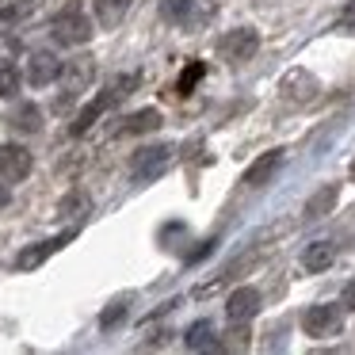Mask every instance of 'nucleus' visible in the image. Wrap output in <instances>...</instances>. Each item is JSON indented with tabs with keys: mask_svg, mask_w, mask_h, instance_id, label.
Returning a JSON list of instances; mask_svg holds the SVG:
<instances>
[{
	"mask_svg": "<svg viewBox=\"0 0 355 355\" xmlns=\"http://www.w3.org/2000/svg\"><path fill=\"white\" fill-rule=\"evenodd\" d=\"M344 329V313H340L336 302H324V306H306L302 313V332L313 340H329V336H340Z\"/></svg>",
	"mask_w": 355,
	"mask_h": 355,
	"instance_id": "obj_1",
	"label": "nucleus"
},
{
	"mask_svg": "<svg viewBox=\"0 0 355 355\" xmlns=\"http://www.w3.org/2000/svg\"><path fill=\"white\" fill-rule=\"evenodd\" d=\"M256 50H260V35H256L252 27H237V31H225L222 39H218V54H222V62H230V65L252 62Z\"/></svg>",
	"mask_w": 355,
	"mask_h": 355,
	"instance_id": "obj_2",
	"label": "nucleus"
},
{
	"mask_svg": "<svg viewBox=\"0 0 355 355\" xmlns=\"http://www.w3.org/2000/svg\"><path fill=\"white\" fill-rule=\"evenodd\" d=\"M58 80H62V88H65V96H80V92H88L92 88V80H96V58H88V54H80V58H69V62L58 69Z\"/></svg>",
	"mask_w": 355,
	"mask_h": 355,
	"instance_id": "obj_3",
	"label": "nucleus"
},
{
	"mask_svg": "<svg viewBox=\"0 0 355 355\" xmlns=\"http://www.w3.org/2000/svg\"><path fill=\"white\" fill-rule=\"evenodd\" d=\"M317 92H321L317 77H313L309 69H302V65L286 69V73H283V80H279V96H283L286 103H309Z\"/></svg>",
	"mask_w": 355,
	"mask_h": 355,
	"instance_id": "obj_4",
	"label": "nucleus"
},
{
	"mask_svg": "<svg viewBox=\"0 0 355 355\" xmlns=\"http://www.w3.org/2000/svg\"><path fill=\"white\" fill-rule=\"evenodd\" d=\"M73 237H77V230H65V233H58V237H50V241H35V245H27L24 252L16 256V268H19V271H35V268H42V263H46L50 256L58 252V248L69 245Z\"/></svg>",
	"mask_w": 355,
	"mask_h": 355,
	"instance_id": "obj_5",
	"label": "nucleus"
},
{
	"mask_svg": "<svg viewBox=\"0 0 355 355\" xmlns=\"http://www.w3.org/2000/svg\"><path fill=\"white\" fill-rule=\"evenodd\" d=\"M35 168L31 153H27L24 146H16V141H4L0 146V180L4 184H19V180H27Z\"/></svg>",
	"mask_w": 355,
	"mask_h": 355,
	"instance_id": "obj_6",
	"label": "nucleus"
},
{
	"mask_svg": "<svg viewBox=\"0 0 355 355\" xmlns=\"http://www.w3.org/2000/svg\"><path fill=\"white\" fill-rule=\"evenodd\" d=\"M88 39H92V24H88L77 8H65L62 16L54 19V42H62V46H80V42H88Z\"/></svg>",
	"mask_w": 355,
	"mask_h": 355,
	"instance_id": "obj_7",
	"label": "nucleus"
},
{
	"mask_svg": "<svg viewBox=\"0 0 355 355\" xmlns=\"http://www.w3.org/2000/svg\"><path fill=\"white\" fill-rule=\"evenodd\" d=\"M172 164V146H149V149H141V153H134V161H130V172H134V180H157L164 168Z\"/></svg>",
	"mask_w": 355,
	"mask_h": 355,
	"instance_id": "obj_8",
	"label": "nucleus"
},
{
	"mask_svg": "<svg viewBox=\"0 0 355 355\" xmlns=\"http://www.w3.org/2000/svg\"><path fill=\"white\" fill-rule=\"evenodd\" d=\"M260 306H263V298L256 286H237L230 294V302H225V313H230V321H248V317L260 313Z\"/></svg>",
	"mask_w": 355,
	"mask_h": 355,
	"instance_id": "obj_9",
	"label": "nucleus"
},
{
	"mask_svg": "<svg viewBox=\"0 0 355 355\" xmlns=\"http://www.w3.org/2000/svg\"><path fill=\"white\" fill-rule=\"evenodd\" d=\"M283 157H286V149H271V153L256 157V161L245 168V180H241V184H245V187H260V184H268V180L275 176V168L283 164Z\"/></svg>",
	"mask_w": 355,
	"mask_h": 355,
	"instance_id": "obj_10",
	"label": "nucleus"
},
{
	"mask_svg": "<svg viewBox=\"0 0 355 355\" xmlns=\"http://www.w3.org/2000/svg\"><path fill=\"white\" fill-rule=\"evenodd\" d=\"M58 69H62V62L54 54H46V50H39V54L27 58V85L35 88L50 85V80H58Z\"/></svg>",
	"mask_w": 355,
	"mask_h": 355,
	"instance_id": "obj_11",
	"label": "nucleus"
},
{
	"mask_svg": "<svg viewBox=\"0 0 355 355\" xmlns=\"http://www.w3.org/2000/svg\"><path fill=\"white\" fill-rule=\"evenodd\" d=\"M111 103H119V100L111 96V88H107V92H100V96H96V100H92V103H88V107L77 115V123H73V134H77V138H80V134H88V130L96 126V119H100L103 111L111 107Z\"/></svg>",
	"mask_w": 355,
	"mask_h": 355,
	"instance_id": "obj_12",
	"label": "nucleus"
},
{
	"mask_svg": "<svg viewBox=\"0 0 355 355\" xmlns=\"http://www.w3.org/2000/svg\"><path fill=\"white\" fill-rule=\"evenodd\" d=\"M332 260H336V252H332L329 241H309L306 252H302V268L306 271H329Z\"/></svg>",
	"mask_w": 355,
	"mask_h": 355,
	"instance_id": "obj_13",
	"label": "nucleus"
},
{
	"mask_svg": "<svg viewBox=\"0 0 355 355\" xmlns=\"http://www.w3.org/2000/svg\"><path fill=\"white\" fill-rule=\"evenodd\" d=\"M184 344L191 347V352H202V347H207V352H218V340H214V324L210 321H195L191 329L184 332Z\"/></svg>",
	"mask_w": 355,
	"mask_h": 355,
	"instance_id": "obj_14",
	"label": "nucleus"
},
{
	"mask_svg": "<svg viewBox=\"0 0 355 355\" xmlns=\"http://www.w3.org/2000/svg\"><path fill=\"white\" fill-rule=\"evenodd\" d=\"M130 12V0H96V19H100V27H119L123 24V16Z\"/></svg>",
	"mask_w": 355,
	"mask_h": 355,
	"instance_id": "obj_15",
	"label": "nucleus"
},
{
	"mask_svg": "<svg viewBox=\"0 0 355 355\" xmlns=\"http://www.w3.org/2000/svg\"><path fill=\"white\" fill-rule=\"evenodd\" d=\"M336 199H340V187L329 184V187H321V191L309 195V202H306V210H302V214H306V218H321V214H329V210L336 207Z\"/></svg>",
	"mask_w": 355,
	"mask_h": 355,
	"instance_id": "obj_16",
	"label": "nucleus"
},
{
	"mask_svg": "<svg viewBox=\"0 0 355 355\" xmlns=\"http://www.w3.org/2000/svg\"><path fill=\"white\" fill-rule=\"evenodd\" d=\"M157 126H161V111L146 107V111H134V115L123 123V130H119V134H149V130H157Z\"/></svg>",
	"mask_w": 355,
	"mask_h": 355,
	"instance_id": "obj_17",
	"label": "nucleus"
},
{
	"mask_svg": "<svg viewBox=\"0 0 355 355\" xmlns=\"http://www.w3.org/2000/svg\"><path fill=\"white\" fill-rule=\"evenodd\" d=\"M202 77H207V65H202V62H187L184 73H180V80H176V96H191L195 85H199Z\"/></svg>",
	"mask_w": 355,
	"mask_h": 355,
	"instance_id": "obj_18",
	"label": "nucleus"
},
{
	"mask_svg": "<svg viewBox=\"0 0 355 355\" xmlns=\"http://www.w3.org/2000/svg\"><path fill=\"white\" fill-rule=\"evenodd\" d=\"M12 126H16V130H24V134H35L42 126V111L35 107V103H24V107L12 115Z\"/></svg>",
	"mask_w": 355,
	"mask_h": 355,
	"instance_id": "obj_19",
	"label": "nucleus"
},
{
	"mask_svg": "<svg viewBox=\"0 0 355 355\" xmlns=\"http://www.w3.org/2000/svg\"><path fill=\"white\" fill-rule=\"evenodd\" d=\"M161 12H164V19H172V24H187V16L195 12V0H164Z\"/></svg>",
	"mask_w": 355,
	"mask_h": 355,
	"instance_id": "obj_20",
	"label": "nucleus"
},
{
	"mask_svg": "<svg viewBox=\"0 0 355 355\" xmlns=\"http://www.w3.org/2000/svg\"><path fill=\"white\" fill-rule=\"evenodd\" d=\"M85 210H88V195L73 191L69 199H62V207H58V218H77V214H85Z\"/></svg>",
	"mask_w": 355,
	"mask_h": 355,
	"instance_id": "obj_21",
	"label": "nucleus"
},
{
	"mask_svg": "<svg viewBox=\"0 0 355 355\" xmlns=\"http://www.w3.org/2000/svg\"><path fill=\"white\" fill-rule=\"evenodd\" d=\"M138 85H141V73H123V77L111 80V96H115V100H123V96H130Z\"/></svg>",
	"mask_w": 355,
	"mask_h": 355,
	"instance_id": "obj_22",
	"label": "nucleus"
},
{
	"mask_svg": "<svg viewBox=\"0 0 355 355\" xmlns=\"http://www.w3.org/2000/svg\"><path fill=\"white\" fill-rule=\"evenodd\" d=\"M19 92V69L16 65H0V96H16Z\"/></svg>",
	"mask_w": 355,
	"mask_h": 355,
	"instance_id": "obj_23",
	"label": "nucleus"
},
{
	"mask_svg": "<svg viewBox=\"0 0 355 355\" xmlns=\"http://www.w3.org/2000/svg\"><path fill=\"white\" fill-rule=\"evenodd\" d=\"M27 16V4H4V8H0V27H8V24H16V19H24Z\"/></svg>",
	"mask_w": 355,
	"mask_h": 355,
	"instance_id": "obj_24",
	"label": "nucleus"
},
{
	"mask_svg": "<svg viewBox=\"0 0 355 355\" xmlns=\"http://www.w3.org/2000/svg\"><path fill=\"white\" fill-rule=\"evenodd\" d=\"M336 31H340V35H355V0L347 4L344 12H340V19H336Z\"/></svg>",
	"mask_w": 355,
	"mask_h": 355,
	"instance_id": "obj_25",
	"label": "nucleus"
},
{
	"mask_svg": "<svg viewBox=\"0 0 355 355\" xmlns=\"http://www.w3.org/2000/svg\"><path fill=\"white\" fill-rule=\"evenodd\" d=\"M123 313H126V302H115L111 309H103V313H100V324H103V329H111V324L123 321Z\"/></svg>",
	"mask_w": 355,
	"mask_h": 355,
	"instance_id": "obj_26",
	"label": "nucleus"
},
{
	"mask_svg": "<svg viewBox=\"0 0 355 355\" xmlns=\"http://www.w3.org/2000/svg\"><path fill=\"white\" fill-rule=\"evenodd\" d=\"M8 199H12V191H8V184H0V207H8Z\"/></svg>",
	"mask_w": 355,
	"mask_h": 355,
	"instance_id": "obj_27",
	"label": "nucleus"
}]
</instances>
